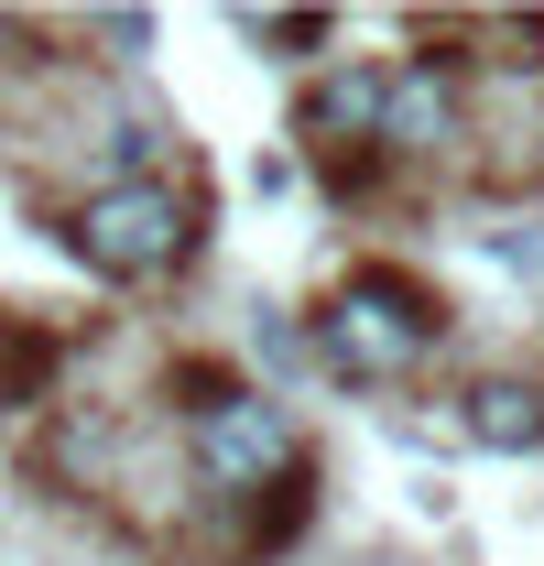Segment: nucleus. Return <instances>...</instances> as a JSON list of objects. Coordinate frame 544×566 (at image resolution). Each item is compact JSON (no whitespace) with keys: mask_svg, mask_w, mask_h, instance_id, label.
<instances>
[{"mask_svg":"<svg viewBox=\"0 0 544 566\" xmlns=\"http://www.w3.org/2000/svg\"><path fill=\"white\" fill-rule=\"evenodd\" d=\"M197 240H207V218L186 186H164V175H109L98 197H76L66 218V251L87 262L98 283H175L186 262H197Z\"/></svg>","mask_w":544,"mask_h":566,"instance_id":"7ed1b4c3","label":"nucleus"},{"mask_svg":"<svg viewBox=\"0 0 544 566\" xmlns=\"http://www.w3.org/2000/svg\"><path fill=\"white\" fill-rule=\"evenodd\" d=\"M44 381H55V338L0 327V403H44Z\"/></svg>","mask_w":544,"mask_h":566,"instance_id":"0eeeda50","label":"nucleus"},{"mask_svg":"<svg viewBox=\"0 0 544 566\" xmlns=\"http://www.w3.org/2000/svg\"><path fill=\"white\" fill-rule=\"evenodd\" d=\"M186 392H197L186 403V458H197V480L218 501H283L305 480V436L272 392L218 381V370H186Z\"/></svg>","mask_w":544,"mask_h":566,"instance_id":"f03ea898","label":"nucleus"},{"mask_svg":"<svg viewBox=\"0 0 544 566\" xmlns=\"http://www.w3.org/2000/svg\"><path fill=\"white\" fill-rule=\"evenodd\" d=\"M251 349L294 370V359H316V338H294V327H283V316H272V305H262V316H251Z\"/></svg>","mask_w":544,"mask_h":566,"instance_id":"1a4fd4ad","label":"nucleus"},{"mask_svg":"<svg viewBox=\"0 0 544 566\" xmlns=\"http://www.w3.org/2000/svg\"><path fill=\"white\" fill-rule=\"evenodd\" d=\"M458 132H469V98H458V66L447 55L381 66V153H447Z\"/></svg>","mask_w":544,"mask_h":566,"instance_id":"20e7f679","label":"nucleus"},{"mask_svg":"<svg viewBox=\"0 0 544 566\" xmlns=\"http://www.w3.org/2000/svg\"><path fill=\"white\" fill-rule=\"evenodd\" d=\"M294 132H305V153H370L381 142V66H327L305 87Z\"/></svg>","mask_w":544,"mask_h":566,"instance_id":"39448f33","label":"nucleus"},{"mask_svg":"<svg viewBox=\"0 0 544 566\" xmlns=\"http://www.w3.org/2000/svg\"><path fill=\"white\" fill-rule=\"evenodd\" d=\"M436 338H447V305H436V283H414L404 262H359V273L316 305V359H327L338 381H359V392L425 370Z\"/></svg>","mask_w":544,"mask_h":566,"instance_id":"f257e3e1","label":"nucleus"},{"mask_svg":"<svg viewBox=\"0 0 544 566\" xmlns=\"http://www.w3.org/2000/svg\"><path fill=\"white\" fill-rule=\"evenodd\" d=\"M251 44H327V11H240Z\"/></svg>","mask_w":544,"mask_h":566,"instance_id":"6e6552de","label":"nucleus"},{"mask_svg":"<svg viewBox=\"0 0 544 566\" xmlns=\"http://www.w3.org/2000/svg\"><path fill=\"white\" fill-rule=\"evenodd\" d=\"M490 458H544V381H469V415H458Z\"/></svg>","mask_w":544,"mask_h":566,"instance_id":"423d86ee","label":"nucleus"}]
</instances>
